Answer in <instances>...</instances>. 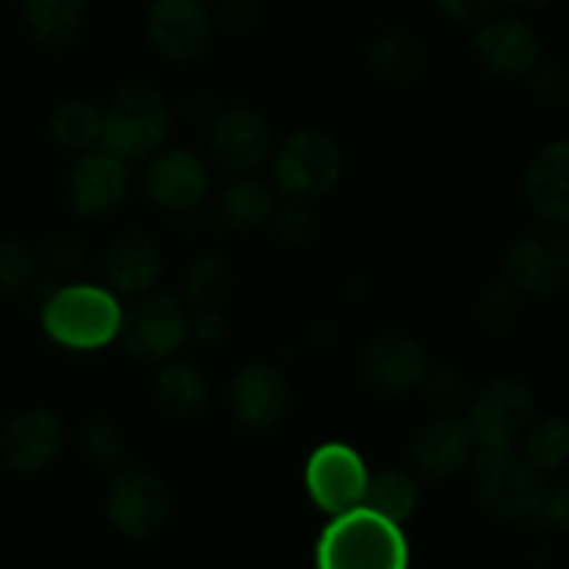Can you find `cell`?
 I'll return each mask as SVG.
<instances>
[{"instance_id":"cell-1","label":"cell","mask_w":569,"mask_h":569,"mask_svg":"<svg viewBox=\"0 0 569 569\" xmlns=\"http://www.w3.org/2000/svg\"><path fill=\"white\" fill-rule=\"evenodd\" d=\"M317 569H409V545L400 526L356 506L322 531Z\"/></svg>"},{"instance_id":"cell-2","label":"cell","mask_w":569,"mask_h":569,"mask_svg":"<svg viewBox=\"0 0 569 569\" xmlns=\"http://www.w3.org/2000/svg\"><path fill=\"white\" fill-rule=\"evenodd\" d=\"M476 500L489 517L503 522H537L545 517L550 483L517 450H472Z\"/></svg>"},{"instance_id":"cell-3","label":"cell","mask_w":569,"mask_h":569,"mask_svg":"<svg viewBox=\"0 0 569 569\" xmlns=\"http://www.w3.org/2000/svg\"><path fill=\"white\" fill-rule=\"evenodd\" d=\"M122 326V306L111 289L94 283H64L42 306V328L67 350H100L114 342Z\"/></svg>"},{"instance_id":"cell-4","label":"cell","mask_w":569,"mask_h":569,"mask_svg":"<svg viewBox=\"0 0 569 569\" xmlns=\"http://www.w3.org/2000/svg\"><path fill=\"white\" fill-rule=\"evenodd\" d=\"M172 126V109L164 92L148 81L120 87L103 111V148L117 159L142 161L159 153Z\"/></svg>"},{"instance_id":"cell-5","label":"cell","mask_w":569,"mask_h":569,"mask_svg":"<svg viewBox=\"0 0 569 569\" xmlns=\"http://www.w3.org/2000/svg\"><path fill=\"white\" fill-rule=\"evenodd\" d=\"M539 415L533 389L517 376H498L467 400V428L481 450H517Z\"/></svg>"},{"instance_id":"cell-6","label":"cell","mask_w":569,"mask_h":569,"mask_svg":"<svg viewBox=\"0 0 569 569\" xmlns=\"http://www.w3.org/2000/svg\"><path fill=\"white\" fill-rule=\"evenodd\" d=\"M345 153L337 139L317 128L295 131L278 144L272 159V181L287 200L322 198L342 181Z\"/></svg>"},{"instance_id":"cell-7","label":"cell","mask_w":569,"mask_h":569,"mask_svg":"<svg viewBox=\"0 0 569 569\" xmlns=\"http://www.w3.org/2000/svg\"><path fill=\"white\" fill-rule=\"evenodd\" d=\"M503 281L526 298H556L569 287V233L567 228H526L503 253Z\"/></svg>"},{"instance_id":"cell-8","label":"cell","mask_w":569,"mask_h":569,"mask_svg":"<svg viewBox=\"0 0 569 569\" xmlns=\"http://www.w3.org/2000/svg\"><path fill=\"white\" fill-rule=\"evenodd\" d=\"M189 320L187 300L176 295H142L131 309L122 311L117 339L139 365H164L187 342Z\"/></svg>"},{"instance_id":"cell-9","label":"cell","mask_w":569,"mask_h":569,"mask_svg":"<svg viewBox=\"0 0 569 569\" xmlns=\"http://www.w3.org/2000/svg\"><path fill=\"white\" fill-rule=\"evenodd\" d=\"M170 511L172 498L167 483L142 467L120 470L106 489V517L111 528L131 542L156 537L170 520Z\"/></svg>"},{"instance_id":"cell-10","label":"cell","mask_w":569,"mask_h":569,"mask_svg":"<svg viewBox=\"0 0 569 569\" xmlns=\"http://www.w3.org/2000/svg\"><path fill=\"white\" fill-rule=\"evenodd\" d=\"M470 56L495 81H522L542 61V39L522 17H489L472 31Z\"/></svg>"},{"instance_id":"cell-11","label":"cell","mask_w":569,"mask_h":569,"mask_svg":"<svg viewBox=\"0 0 569 569\" xmlns=\"http://www.w3.org/2000/svg\"><path fill=\"white\" fill-rule=\"evenodd\" d=\"M426 372V348L406 333H381L361 345L353 359V381L378 398L411 392L420 387Z\"/></svg>"},{"instance_id":"cell-12","label":"cell","mask_w":569,"mask_h":569,"mask_svg":"<svg viewBox=\"0 0 569 569\" xmlns=\"http://www.w3.org/2000/svg\"><path fill=\"white\" fill-rule=\"evenodd\" d=\"M144 37L161 59L176 64L200 59L214 37L209 0H150L144 11Z\"/></svg>"},{"instance_id":"cell-13","label":"cell","mask_w":569,"mask_h":569,"mask_svg":"<svg viewBox=\"0 0 569 569\" xmlns=\"http://www.w3.org/2000/svg\"><path fill=\"white\" fill-rule=\"evenodd\" d=\"M209 159L226 176L244 178L264 164L272 150V128L261 111L250 106H228L211 120Z\"/></svg>"},{"instance_id":"cell-14","label":"cell","mask_w":569,"mask_h":569,"mask_svg":"<svg viewBox=\"0 0 569 569\" xmlns=\"http://www.w3.org/2000/svg\"><path fill=\"white\" fill-rule=\"evenodd\" d=\"M367 481L370 472L365 459L350 445H320L306 461V489L326 515L337 517L365 503Z\"/></svg>"},{"instance_id":"cell-15","label":"cell","mask_w":569,"mask_h":569,"mask_svg":"<svg viewBox=\"0 0 569 569\" xmlns=\"http://www.w3.org/2000/svg\"><path fill=\"white\" fill-rule=\"evenodd\" d=\"M144 189L164 211H192L211 194L209 164L187 148L159 150L144 170Z\"/></svg>"},{"instance_id":"cell-16","label":"cell","mask_w":569,"mask_h":569,"mask_svg":"<svg viewBox=\"0 0 569 569\" xmlns=\"http://www.w3.org/2000/svg\"><path fill=\"white\" fill-rule=\"evenodd\" d=\"M64 428L50 409H26L0 431V459L11 472L37 476L59 459Z\"/></svg>"},{"instance_id":"cell-17","label":"cell","mask_w":569,"mask_h":569,"mask_svg":"<svg viewBox=\"0 0 569 569\" xmlns=\"http://www.w3.org/2000/svg\"><path fill=\"white\" fill-rule=\"evenodd\" d=\"M472 450H476V442H472L470 428H467L465 420H459V417H437V420L426 422L415 433L409 461L417 478L442 483L459 476L470 465Z\"/></svg>"},{"instance_id":"cell-18","label":"cell","mask_w":569,"mask_h":569,"mask_svg":"<svg viewBox=\"0 0 569 569\" xmlns=\"http://www.w3.org/2000/svg\"><path fill=\"white\" fill-rule=\"evenodd\" d=\"M128 167L109 150H87L70 172V203L76 214L106 217L122 206L128 194Z\"/></svg>"},{"instance_id":"cell-19","label":"cell","mask_w":569,"mask_h":569,"mask_svg":"<svg viewBox=\"0 0 569 569\" xmlns=\"http://www.w3.org/2000/svg\"><path fill=\"white\" fill-rule=\"evenodd\" d=\"M106 281L114 292L142 298L156 289L164 272L159 239L144 228H128L106 250Z\"/></svg>"},{"instance_id":"cell-20","label":"cell","mask_w":569,"mask_h":569,"mask_svg":"<svg viewBox=\"0 0 569 569\" xmlns=\"http://www.w3.org/2000/svg\"><path fill=\"white\" fill-rule=\"evenodd\" d=\"M289 406L287 378L264 361L244 365L231 381V411L248 431H272Z\"/></svg>"},{"instance_id":"cell-21","label":"cell","mask_w":569,"mask_h":569,"mask_svg":"<svg viewBox=\"0 0 569 569\" xmlns=\"http://www.w3.org/2000/svg\"><path fill=\"white\" fill-rule=\"evenodd\" d=\"M522 189L539 222L569 228V137L537 150Z\"/></svg>"},{"instance_id":"cell-22","label":"cell","mask_w":569,"mask_h":569,"mask_svg":"<svg viewBox=\"0 0 569 569\" xmlns=\"http://www.w3.org/2000/svg\"><path fill=\"white\" fill-rule=\"evenodd\" d=\"M272 214H276V194L256 178H237L231 187L222 189L214 206V220L233 233L256 231L267 226Z\"/></svg>"},{"instance_id":"cell-23","label":"cell","mask_w":569,"mask_h":569,"mask_svg":"<svg viewBox=\"0 0 569 569\" xmlns=\"http://www.w3.org/2000/svg\"><path fill=\"white\" fill-rule=\"evenodd\" d=\"M156 400L176 420H198L209 409L211 387L194 365L164 361L156 376Z\"/></svg>"},{"instance_id":"cell-24","label":"cell","mask_w":569,"mask_h":569,"mask_svg":"<svg viewBox=\"0 0 569 569\" xmlns=\"http://www.w3.org/2000/svg\"><path fill=\"white\" fill-rule=\"evenodd\" d=\"M22 17L44 48H67L87 20V0H22Z\"/></svg>"},{"instance_id":"cell-25","label":"cell","mask_w":569,"mask_h":569,"mask_svg":"<svg viewBox=\"0 0 569 569\" xmlns=\"http://www.w3.org/2000/svg\"><path fill=\"white\" fill-rule=\"evenodd\" d=\"M48 131L64 150H92L103 137V111L87 98H67L50 111Z\"/></svg>"},{"instance_id":"cell-26","label":"cell","mask_w":569,"mask_h":569,"mask_svg":"<svg viewBox=\"0 0 569 569\" xmlns=\"http://www.w3.org/2000/svg\"><path fill=\"white\" fill-rule=\"evenodd\" d=\"M367 61H370V67L381 78L403 83L422 70L426 48H422V42L415 33L392 28V31H383L381 37L372 39L370 50H367Z\"/></svg>"},{"instance_id":"cell-27","label":"cell","mask_w":569,"mask_h":569,"mask_svg":"<svg viewBox=\"0 0 569 569\" xmlns=\"http://www.w3.org/2000/svg\"><path fill=\"white\" fill-rule=\"evenodd\" d=\"M517 448L522 459L545 476L565 470L569 465V420L561 415H537Z\"/></svg>"},{"instance_id":"cell-28","label":"cell","mask_w":569,"mask_h":569,"mask_svg":"<svg viewBox=\"0 0 569 569\" xmlns=\"http://www.w3.org/2000/svg\"><path fill=\"white\" fill-rule=\"evenodd\" d=\"M420 503V487L417 478L406 470H383L367 481L365 503L376 515L387 517L389 522L400 526L409 520Z\"/></svg>"},{"instance_id":"cell-29","label":"cell","mask_w":569,"mask_h":569,"mask_svg":"<svg viewBox=\"0 0 569 569\" xmlns=\"http://www.w3.org/2000/svg\"><path fill=\"white\" fill-rule=\"evenodd\" d=\"M233 264L222 253H203L183 272V300L194 309L217 306L231 295Z\"/></svg>"},{"instance_id":"cell-30","label":"cell","mask_w":569,"mask_h":569,"mask_svg":"<svg viewBox=\"0 0 569 569\" xmlns=\"http://www.w3.org/2000/svg\"><path fill=\"white\" fill-rule=\"evenodd\" d=\"M520 298L522 295L517 292L511 283L489 281L487 287L481 289V295H478V303H476L478 322H481L489 333H495V337H506V333H511L517 326H520V317H522Z\"/></svg>"},{"instance_id":"cell-31","label":"cell","mask_w":569,"mask_h":569,"mask_svg":"<svg viewBox=\"0 0 569 569\" xmlns=\"http://www.w3.org/2000/svg\"><path fill=\"white\" fill-rule=\"evenodd\" d=\"M81 448L83 453L92 459V465L100 467V470H114V467H120L122 461H126L128 453L122 431L114 422L103 420V417H94V420H89L87 426H83Z\"/></svg>"},{"instance_id":"cell-32","label":"cell","mask_w":569,"mask_h":569,"mask_svg":"<svg viewBox=\"0 0 569 569\" xmlns=\"http://www.w3.org/2000/svg\"><path fill=\"white\" fill-rule=\"evenodd\" d=\"M422 392H426V400L433 406V409L453 411L459 406H465L470 400V383L461 376V370L456 367L442 365V367H428L426 378H422Z\"/></svg>"},{"instance_id":"cell-33","label":"cell","mask_w":569,"mask_h":569,"mask_svg":"<svg viewBox=\"0 0 569 569\" xmlns=\"http://www.w3.org/2000/svg\"><path fill=\"white\" fill-rule=\"evenodd\" d=\"M272 231H276V239L283 248H306L317 233L315 211H311L309 203H303V200H287V206L272 214Z\"/></svg>"},{"instance_id":"cell-34","label":"cell","mask_w":569,"mask_h":569,"mask_svg":"<svg viewBox=\"0 0 569 569\" xmlns=\"http://www.w3.org/2000/svg\"><path fill=\"white\" fill-rule=\"evenodd\" d=\"M37 259L17 239H0V298H11L31 283Z\"/></svg>"},{"instance_id":"cell-35","label":"cell","mask_w":569,"mask_h":569,"mask_svg":"<svg viewBox=\"0 0 569 569\" xmlns=\"http://www.w3.org/2000/svg\"><path fill=\"white\" fill-rule=\"evenodd\" d=\"M42 267L50 283H72V278L87 267V248L76 237H56L44 244Z\"/></svg>"},{"instance_id":"cell-36","label":"cell","mask_w":569,"mask_h":569,"mask_svg":"<svg viewBox=\"0 0 569 569\" xmlns=\"http://www.w3.org/2000/svg\"><path fill=\"white\" fill-rule=\"evenodd\" d=\"M526 81L539 103L550 106V109H561V106L569 103V70L565 64H556V61L542 64L539 61Z\"/></svg>"},{"instance_id":"cell-37","label":"cell","mask_w":569,"mask_h":569,"mask_svg":"<svg viewBox=\"0 0 569 569\" xmlns=\"http://www.w3.org/2000/svg\"><path fill=\"white\" fill-rule=\"evenodd\" d=\"M492 3L495 0H433V6L456 26H478L487 20Z\"/></svg>"},{"instance_id":"cell-38","label":"cell","mask_w":569,"mask_h":569,"mask_svg":"<svg viewBox=\"0 0 569 569\" xmlns=\"http://www.w3.org/2000/svg\"><path fill=\"white\" fill-rule=\"evenodd\" d=\"M189 333H192L200 345H217L226 339L228 320L217 311V306H206V309H198V315L189 320Z\"/></svg>"},{"instance_id":"cell-39","label":"cell","mask_w":569,"mask_h":569,"mask_svg":"<svg viewBox=\"0 0 569 569\" xmlns=\"http://www.w3.org/2000/svg\"><path fill=\"white\" fill-rule=\"evenodd\" d=\"M542 522H548V526H553L556 531L567 533L569 537V476H565L559 483L550 487Z\"/></svg>"},{"instance_id":"cell-40","label":"cell","mask_w":569,"mask_h":569,"mask_svg":"<svg viewBox=\"0 0 569 569\" xmlns=\"http://www.w3.org/2000/svg\"><path fill=\"white\" fill-rule=\"evenodd\" d=\"M509 9L522 11V14H533V11H545L556 3V0H503Z\"/></svg>"}]
</instances>
